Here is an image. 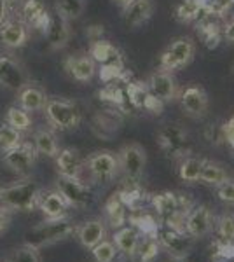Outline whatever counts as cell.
<instances>
[{"instance_id": "4316f807", "label": "cell", "mask_w": 234, "mask_h": 262, "mask_svg": "<svg viewBox=\"0 0 234 262\" xmlns=\"http://www.w3.org/2000/svg\"><path fill=\"white\" fill-rule=\"evenodd\" d=\"M105 213H107L109 224L114 227V231L124 227V224L127 221V205L121 198V194H114L107 201V205H105Z\"/></svg>"}, {"instance_id": "bcb514c9", "label": "cell", "mask_w": 234, "mask_h": 262, "mask_svg": "<svg viewBox=\"0 0 234 262\" xmlns=\"http://www.w3.org/2000/svg\"><path fill=\"white\" fill-rule=\"evenodd\" d=\"M114 2H117V4H119V6H121V7H122V6H126V4H127V2H130V0H114Z\"/></svg>"}, {"instance_id": "4fadbf2b", "label": "cell", "mask_w": 234, "mask_h": 262, "mask_svg": "<svg viewBox=\"0 0 234 262\" xmlns=\"http://www.w3.org/2000/svg\"><path fill=\"white\" fill-rule=\"evenodd\" d=\"M178 101L182 105V111L193 119H201L208 114L210 100H208L206 91L201 86H189L180 91Z\"/></svg>"}, {"instance_id": "2e32d148", "label": "cell", "mask_w": 234, "mask_h": 262, "mask_svg": "<svg viewBox=\"0 0 234 262\" xmlns=\"http://www.w3.org/2000/svg\"><path fill=\"white\" fill-rule=\"evenodd\" d=\"M63 69L77 82H89L96 75V61L86 54H72L63 61Z\"/></svg>"}, {"instance_id": "d6a6232c", "label": "cell", "mask_w": 234, "mask_h": 262, "mask_svg": "<svg viewBox=\"0 0 234 262\" xmlns=\"http://www.w3.org/2000/svg\"><path fill=\"white\" fill-rule=\"evenodd\" d=\"M203 2L201 0H182V4L177 7V18L182 23H189L201 16Z\"/></svg>"}, {"instance_id": "8d00e7d4", "label": "cell", "mask_w": 234, "mask_h": 262, "mask_svg": "<svg viewBox=\"0 0 234 262\" xmlns=\"http://www.w3.org/2000/svg\"><path fill=\"white\" fill-rule=\"evenodd\" d=\"M6 262H42V260H40L39 250L28 247V245H23V247H19V248H14V250L11 252V255L7 257Z\"/></svg>"}, {"instance_id": "4dcf8cb0", "label": "cell", "mask_w": 234, "mask_h": 262, "mask_svg": "<svg viewBox=\"0 0 234 262\" xmlns=\"http://www.w3.org/2000/svg\"><path fill=\"white\" fill-rule=\"evenodd\" d=\"M6 122L11 124L14 129H18L19 133H27V131L32 129V117H30V112L23 111L18 105H12V107L7 108Z\"/></svg>"}, {"instance_id": "f35d334b", "label": "cell", "mask_w": 234, "mask_h": 262, "mask_svg": "<svg viewBox=\"0 0 234 262\" xmlns=\"http://www.w3.org/2000/svg\"><path fill=\"white\" fill-rule=\"evenodd\" d=\"M211 259L215 262H225L234 259V242H217L215 243V252L211 255Z\"/></svg>"}, {"instance_id": "3957f363", "label": "cell", "mask_w": 234, "mask_h": 262, "mask_svg": "<svg viewBox=\"0 0 234 262\" xmlns=\"http://www.w3.org/2000/svg\"><path fill=\"white\" fill-rule=\"evenodd\" d=\"M119 173L127 184H137L147 166V152L140 143H126L117 152Z\"/></svg>"}, {"instance_id": "f1b7e54d", "label": "cell", "mask_w": 234, "mask_h": 262, "mask_svg": "<svg viewBox=\"0 0 234 262\" xmlns=\"http://www.w3.org/2000/svg\"><path fill=\"white\" fill-rule=\"evenodd\" d=\"M203 164H205V159L203 158H198V156H185V158H182L180 168H178V175H180V179L187 182V184L199 182Z\"/></svg>"}, {"instance_id": "30bf717a", "label": "cell", "mask_w": 234, "mask_h": 262, "mask_svg": "<svg viewBox=\"0 0 234 262\" xmlns=\"http://www.w3.org/2000/svg\"><path fill=\"white\" fill-rule=\"evenodd\" d=\"M30 81L25 67L11 54H0V86L18 93Z\"/></svg>"}, {"instance_id": "681fc988", "label": "cell", "mask_w": 234, "mask_h": 262, "mask_svg": "<svg viewBox=\"0 0 234 262\" xmlns=\"http://www.w3.org/2000/svg\"><path fill=\"white\" fill-rule=\"evenodd\" d=\"M225 262H229V260H225Z\"/></svg>"}, {"instance_id": "ac0fdd59", "label": "cell", "mask_w": 234, "mask_h": 262, "mask_svg": "<svg viewBox=\"0 0 234 262\" xmlns=\"http://www.w3.org/2000/svg\"><path fill=\"white\" fill-rule=\"evenodd\" d=\"M30 39V28L18 19H7L4 25H0V44L7 49L23 48Z\"/></svg>"}, {"instance_id": "9c48e42d", "label": "cell", "mask_w": 234, "mask_h": 262, "mask_svg": "<svg viewBox=\"0 0 234 262\" xmlns=\"http://www.w3.org/2000/svg\"><path fill=\"white\" fill-rule=\"evenodd\" d=\"M56 191L61 194L63 200L69 203L70 208H86L91 203L93 192L88 184H84L80 179H67L59 177L56 184Z\"/></svg>"}, {"instance_id": "7402d4cb", "label": "cell", "mask_w": 234, "mask_h": 262, "mask_svg": "<svg viewBox=\"0 0 234 262\" xmlns=\"http://www.w3.org/2000/svg\"><path fill=\"white\" fill-rule=\"evenodd\" d=\"M112 242L116 245L117 253H122L126 259H135L140 247V232L135 227H121L114 231Z\"/></svg>"}, {"instance_id": "b9f144b4", "label": "cell", "mask_w": 234, "mask_h": 262, "mask_svg": "<svg viewBox=\"0 0 234 262\" xmlns=\"http://www.w3.org/2000/svg\"><path fill=\"white\" fill-rule=\"evenodd\" d=\"M222 37H224L225 40L234 42V19H231L229 23H225V25H224V28H222Z\"/></svg>"}, {"instance_id": "ee69618b", "label": "cell", "mask_w": 234, "mask_h": 262, "mask_svg": "<svg viewBox=\"0 0 234 262\" xmlns=\"http://www.w3.org/2000/svg\"><path fill=\"white\" fill-rule=\"evenodd\" d=\"M9 16V6H7L6 0H0V25H4Z\"/></svg>"}, {"instance_id": "83f0119b", "label": "cell", "mask_w": 234, "mask_h": 262, "mask_svg": "<svg viewBox=\"0 0 234 262\" xmlns=\"http://www.w3.org/2000/svg\"><path fill=\"white\" fill-rule=\"evenodd\" d=\"M33 147H35L37 154L48 156V158H56V154L59 152L58 138L54 135V131L46 128L35 131V135H33Z\"/></svg>"}, {"instance_id": "1f68e13d", "label": "cell", "mask_w": 234, "mask_h": 262, "mask_svg": "<svg viewBox=\"0 0 234 262\" xmlns=\"http://www.w3.org/2000/svg\"><path fill=\"white\" fill-rule=\"evenodd\" d=\"M86 7V0H56L54 2V11L65 19H79Z\"/></svg>"}, {"instance_id": "6da1fadb", "label": "cell", "mask_w": 234, "mask_h": 262, "mask_svg": "<svg viewBox=\"0 0 234 262\" xmlns=\"http://www.w3.org/2000/svg\"><path fill=\"white\" fill-rule=\"evenodd\" d=\"M75 231L74 224H70V221L67 217L63 219H46L44 222L37 224L35 227H32L27 236H25V245L40 250L44 247L49 245L59 243L63 239H67L72 232Z\"/></svg>"}, {"instance_id": "8992f818", "label": "cell", "mask_w": 234, "mask_h": 262, "mask_svg": "<svg viewBox=\"0 0 234 262\" xmlns=\"http://www.w3.org/2000/svg\"><path fill=\"white\" fill-rule=\"evenodd\" d=\"M91 180L98 184H109L119 175V161L117 154L112 150H96L84 161Z\"/></svg>"}, {"instance_id": "f6af8a7d", "label": "cell", "mask_w": 234, "mask_h": 262, "mask_svg": "<svg viewBox=\"0 0 234 262\" xmlns=\"http://www.w3.org/2000/svg\"><path fill=\"white\" fill-rule=\"evenodd\" d=\"M6 2H7V6H9V9H11V7H14L16 4H19L21 0H6Z\"/></svg>"}, {"instance_id": "ab89813d", "label": "cell", "mask_w": 234, "mask_h": 262, "mask_svg": "<svg viewBox=\"0 0 234 262\" xmlns=\"http://www.w3.org/2000/svg\"><path fill=\"white\" fill-rule=\"evenodd\" d=\"M217 196H219V200L225 203V205L234 206V182L227 180V182H224V184H220L219 187H217Z\"/></svg>"}, {"instance_id": "7c38bea8", "label": "cell", "mask_w": 234, "mask_h": 262, "mask_svg": "<svg viewBox=\"0 0 234 262\" xmlns=\"http://www.w3.org/2000/svg\"><path fill=\"white\" fill-rule=\"evenodd\" d=\"M214 229V215L208 205H198L190 212L185 213L184 219V231L193 239L205 238Z\"/></svg>"}, {"instance_id": "ffe728a7", "label": "cell", "mask_w": 234, "mask_h": 262, "mask_svg": "<svg viewBox=\"0 0 234 262\" xmlns=\"http://www.w3.org/2000/svg\"><path fill=\"white\" fill-rule=\"evenodd\" d=\"M89 56L105 69H124V61L119 49L107 40H95L89 48Z\"/></svg>"}, {"instance_id": "f546056e", "label": "cell", "mask_w": 234, "mask_h": 262, "mask_svg": "<svg viewBox=\"0 0 234 262\" xmlns=\"http://www.w3.org/2000/svg\"><path fill=\"white\" fill-rule=\"evenodd\" d=\"M229 180V175L227 171L224 170V166H220L219 163H214V161H206L205 159V164H203V170H201V175H199V182L206 185H214V187H219L220 184Z\"/></svg>"}, {"instance_id": "7bdbcfd3", "label": "cell", "mask_w": 234, "mask_h": 262, "mask_svg": "<svg viewBox=\"0 0 234 262\" xmlns=\"http://www.w3.org/2000/svg\"><path fill=\"white\" fill-rule=\"evenodd\" d=\"M11 224V215L7 210H0V234L9 227Z\"/></svg>"}, {"instance_id": "d6986e66", "label": "cell", "mask_w": 234, "mask_h": 262, "mask_svg": "<svg viewBox=\"0 0 234 262\" xmlns=\"http://www.w3.org/2000/svg\"><path fill=\"white\" fill-rule=\"evenodd\" d=\"M154 12V0H130L122 6V21L127 28H138L151 19Z\"/></svg>"}, {"instance_id": "5bb4252c", "label": "cell", "mask_w": 234, "mask_h": 262, "mask_svg": "<svg viewBox=\"0 0 234 262\" xmlns=\"http://www.w3.org/2000/svg\"><path fill=\"white\" fill-rule=\"evenodd\" d=\"M157 239H159L161 248H164L169 255H173V259H187L194 242L187 232L172 229V227L159 232V238Z\"/></svg>"}, {"instance_id": "52a82bcc", "label": "cell", "mask_w": 234, "mask_h": 262, "mask_svg": "<svg viewBox=\"0 0 234 262\" xmlns=\"http://www.w3.org/2000/svg\"><path fill=\"white\" fill-rule=\"evenodd\" d=\"M157 145L168 158H185L189 154V133L180 124H166L156 135Z\"/></svg>"}, {"instance_id": "484cf974", "label": "cell", "mask_w": 234, "mask_h": 262, "mask_svg": "<svg viewBox=\"0 0 234 262\" xmlns=\"http://www.w3.org/2000/svg\"><path fill=\"white\" fill-rule=\"evenodd\" d=\"M152 206H154L157 215L166 219V221L177 213H184V210H182V200L175 192H169V191L154 194L152 196Z\"/></svg>"}, {"instance_id": "603a6c76", "label": "cell", "mask_w": 234, "mask_h": 262, "mask_svg": "<svg viewBox=\"0 0 234 262\" xmlns=\"http://www.w3.org/2000/svg\"><path fill=\"white\" fill-rule=\"evenodd\" d=\"M77 239L79 243L82 245L84 248H89L91 250L95 245H98L103 239H107V224L100 219H95V221H88L84 222L82 226H79L77 229Z\"/></svg>"}, {"instance_id": "277c9868", "label": "cell", "mask_w": 234, "mask_h": 262, "mask_svg": "<svg viewBox=\"0 0 234 262\" xmlns=\"http://www.w3.org/2000/svg\"><path fill=\"white\" fill-rule=\"evenodd\" d=\"M44 112L49 124L58 129H74L82 119L77 103L67 98H48Z\"/></svg>"}, {"instance_id": "44dd1931", "label": "cell", "mask_w": 234, "mask_h": 262, "mask_svg": "<svg viewBox=\"0 0 234 262\" xmlns=\"http://www.w3.org/2000/svg\"><path fill=\"white\" fill-rule=\"evenodd\" d=\"M56 168L59 177H67V179H80L84 170V159L80 158V152L77 149H59L56 154Z\"/></svg>"}, {"instance_id": "d590c367", "label": "cell", "mask_w": 234, "mask_h": 262, "mask_svg": "<svg viewBox=\"0 0 234 262\" xmlns=\"http://www.w3.org/2000/svg\"><path fill=\"white\" fill-rule=\"evenodd\" d=\"M161 245L159 239H154V236H148V238L138 247V253L140 255V262H154L159 255Z\"/></svg>"}, {"instance_id": "74e56055", "label": "cell", "mask_w": 234, "mask_h": 262, "mask_svg": "<svg viewBox=\"0 0 234 262\" xmlns=\"http://www.w3.org/2000/svg\"><path fill=\"white\" fill-rule=\"evenodd\" d=\"M217 231L222 242H234V213H224L217 221Z\"/></svg>"}, {"instance_id": "7dc6e473", "label": "cell", "mask_w": 234, "mask_h": 262, "mask_svg": "<svg viewBox=\"0 0 234 262\" xmlns=\"http://www.w3.org/2000/svg\"><path fill=\"white\" fill-rule=\"evenodd\" d=\"M169 262H187V260L185 259H172Z\"/></svg>"}, {"instance_id": "5b68a950", "label": "cell", "mask_w": 234, "mask_h": 262, "mask_svg": "<svg viewBox=\"0 0 234 262\" xmlns=\"http://www.w3.org/2000/svg\"><path fill=\"white\" fill-rule=\"evenodd\" d=\"M196 44L190 37H178L173 42L166 46L159 58V69L166 72H175L178 69H184L194 60Z\"/></svg>"}, {"instance_id": "c3c4849f", "label": "cell", "mask_w": 234, "mask_h": 262, "mask_svg": "<svg viewBox=\"0 0 234 262\" xmlns=\"http://www.w3.org/2000/svg\"><path fill=\"white\" fill-rule=\"evenodd\" d=\"M232 75H234V65H232Z\"/></svg>"}, {"instance_id": "8fae6325", "label": "cell", "mask_w": 234, "mask_h": 262, "mask_svg": "<svg viewBox=\"0 0 234 262\" xmlns=\"http://www.w3.org/2000/svg\"><path fill=\"white\" fill-rule=\"evenodd\" d=\"M37 156L39 154H37L33 143L21 142L14 149L4 152V164L7 168H11L14 173H18V175L27 177L37 161Z\"/></svg>"}, {"instance_id": "7a4b0ae2", "label": "cell", "mask_w": 234, "mask_h": 262, "mask_svg": "<svg viewBox=\"0 0 234 262\" xmlns=\"http://www.w3.org/2000/svg\"><path fill=\"white\" fill-rule=\"evenodd\" d=\"M42 196L40 187L33 180H23L11 187L0 189V205L6 210L30 212L39 205Z\"/></svg>"}, {"instance_id": "cb8c5ba5", "label": "cell", "mask_w": 234, "mask_h": 262, "mask_svg": "<svg viewBox=\"0 0 234 262\" xmlns=\"http://www.w3.org/2000/svg\"><path fill=\"white\" fill-rule=\"evenodd\" d=\"M46 101H48V95H46V91L39 86L27 84L23 90L18 91V107H21L27 112L44 111Z\"/></svg>"}, {"instance_id": "60d3db41", "label": "cell", "mask_w": 234, "mask_h": 262, "mask_svg": "<svg viewBox=\"0 0 234 262\" xmlns=\"http://www.w3.org/2000/svg\"><path fill=\"white\" fill-rule=\"evenodd\" d=\"M222 129H224V140H225V143H229V145H231L232 149H234V116L222 126Z\"/></svg>"}, {"instance_id": "e0dca14e", "label": "cell", "mask_w": 234, "mask_h": 262, "mask_svg": "<svg viewBox=\"0 0 234 262\" xmlns=\"http://www.w3.org/2000/svg\"><path fill=\"white\" fill-rule=\"evenodd\" d=\"M21 21L30 28V30H40L44 32L46 25L49 21V14L46 4L42 0H23L19 7Z\"/></svg>"}, {"instance_id": "ba28073f", "label": "cell", "mask_w": 234, "mask_h": 262, "mask_svg": "<svg viewBox=\"0 0 234 262\" xmlns=\"http://www.w3.org/2000/svg\"><path fill=\"white\" fill-rule=\"evenodd\" d=\"M145 88L148 91V95L152 98L159 100L161 103H168V101L178 100V95H180V90H178V84L173 77L172 72L166 70H156L154 74L148 75Z\"/></svg>"}, {"instance_id": "d4e9b609", "label": "cell", "mask_w": 234, "mask_h": 262, "mask_svg": "<svg viewBox=\"0 0 234 262\" xmlns=\"http://www.w3.org/2000/svg\"><path fill=\"white\" fill-rule=\"evenodd\" d=\"M39 210L46 219H63L69 212V203L63 200V196L58 191H49L48 194H42L39 200Z\"/></svg>"}, {"instance_id": "836d02e7", "label": "cell", "mask_w": 234, "mask_h": 262, "mask_svg": "<svg viewBox=\"0 0 234 262\" xmlns=\"http://www.w3.org/2000/svg\"><path fill=\"white\" fill-rule=\"evenodd\" d=\"M21 142H23V133H19L18 129H14L7 122L0 124V150L7 152L14 149L16 145H19Z\"/></svg>"}, {"instance_id": "9a60e30c", "label": "cell", "mask_w": 234, "mask_h": 262, "mask_svg": "<svg viewBox=\"0 0 234 262\" xmlns=\"http://www.w3.org/2000/svg\"><path fill=\"white\" fill-rule=\"evenodd\" d=\"M44 37H46V42L49 44L51 49H63L67 44H69V40L72 37L69 19L59 16L56 11L51 12L49 21L44 28Z\"/></svg>"}, {"instance_id": "e575fe53", "label": "cell", "mask_w": 234, "mask_h": 262, "mask_svg": "<svg viewBox=\"0 0 234 262\" xmlns=\"http://www.w3.org/2000/svg\"><path fill=\"white\" fill-rule=\"evenodd\" d=\"M91 253L96 262H114V259L117 257V248L114 242L103 239V242H100L91 248Z\"/></svg>"}]
</instances>
